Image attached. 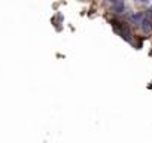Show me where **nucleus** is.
<instances>
[{
	"mask_svg": "<svg viewBox=\"0 0 152 143\" xmlns=\"http://www.w3.org/2000/svg\"><path fill=\"white\" fill-rule=\"evenodd\" d=\"M107 2H110V3H115V2H118V0H107Z\"/></svg>",
	"mask_w": 152,
	"mask_h": 143,
	"instance_id": "obj_5",
	"label": "nucleus"
},
{
	"mask_svg": "<svg viewBox=\"0 0 152 143\" xmlns=\"http://www.w3.org/2000/svg\"><path fill=\"white\" fill-rule=\"evenodd\" d=\"M145 17V14L143 12H137V14H131L130 17H128V21L131 22V24H136V25H139L140 24V21H142V18Z\"/></svg>",
	"mask_w": 152,
	"mask_h": 143,
	"instance_id": "obj_4",
	"label": "nucleus"
},
{
	"mask_svg": "<svg viewBox=\"0 0 152 143\" xmlns=\"http://www.w3.org/2000/svg\"><path fill=\"white\" fill-rule=\"evenodd\" d=\"M118 34L124 39L125 42H128V43H133V42H134V34H133V31H131V29H130V24H128V22L122 21L121 29L118 30Z\"/></svg>",
	"mask_w": 152,
	"mask_h": 143,
	"instance_id": "obj_1",
	"label": "nucleus"
},
{
	"mask_svg": "<svg viewBox=\"0 0 152 143\" xmlns=\"http://www.w3.org/2000/svg\"><path fill=\"white\" fill-rule=\"evenodd\" d=\"M149 12H151V15H152V8H149Z\"/></svg>",
	"mask_w": 152,
	"mask_h": 143,
	"instance_id": "obj_6",
	"label": "nucleus"
},
{
	"mask_svg": "<svg viewBox=\"0 0 152 143\" xmlns=\"http://www.w3.org/2000/svg\"><path fill=\"white\" fill-rule=\"evenodd\" d=\"M124 10H125V3H124V2L118 0V2L112 3V9H110V12H112V14H115V15H121Z\"/></svg>",
	"mask_w": 152,
	"mask_h": 143,
	"instance_id": "obj_3",
	"label": "nucleus"
},
{
	"mask_svg": "<svg viewBox=\"0 0 152 143\" xmlns=\"http://www.w3.org/2000/svg\"><path fill=\"white\" fill-rule=\"evenodd\" d=\"M139 27L142 29V31L145 33V34H151L152 33V18H149V17H143L142 18V21H140V24H139Z\"/></svg>",
	"mask_w": 152,
	"mask_h": 143,
	"instance_id": "obj_2",
	"label": "nucleus"
}]
</instances>
